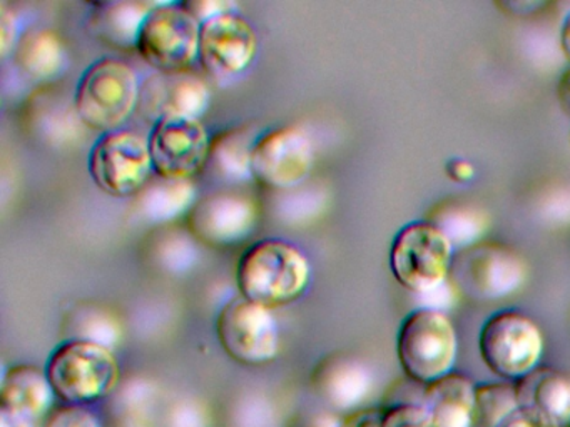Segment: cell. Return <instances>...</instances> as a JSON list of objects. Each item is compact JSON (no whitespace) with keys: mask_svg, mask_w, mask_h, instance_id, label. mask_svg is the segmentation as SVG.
<instances>
[{"mask_svg":"<svg viewBox=\"0 0 570 427\" xmlns=\"http://www.w3.org/2000/svg\"><path fill=\"white\" fill-rule=\"evenodd\" d=\"M312 264L302 249L282 239H265L245 250L236 269L239 296L268 309L295 302L308 289Z\"/></svg>","mask_w":570,"mask_h":427,"instance_id":"6da1fadb","label":"cell"},{"mask_svg":"<svg viewBox=\"0 0 570 427\" xmlns=\"http://www.w3.org/2000/svg\"><path fill=\"white\" fill-rule=\"evenodd\" d=\"M62 404L91 406L115 393L121 377L115 350L91 340L66 339L46 366Z\"/></svg>","mask_w":570,"mask_h":427,"instance_id":"7a4b0ae2","label":"cell"},{"mask_svg":"<svg viewBox=\"0 0 570 427\" xmlns=\"http://www.w3.org/2000/svg\"><path fill=\"white\" fill-rule=\"evenodd\" d=\"M138 73L129 63L119 59H101L92 63L75 93V109L82 126L96 132L109 133L138 110Z\"/></svg>","mask_w":570,"mask_h":427,"instance_id":"3957f363","label":"cell"},{"mask_svg":"<svg viewBox=\"0 0 570 427\" xmlns=\"http://www.w3.org/2000/svg\"><path fill=\"white\" fill-rule=\"evenodd\" d=\"M459 339L452 320L432 307H420L403 319L396 337V356L413 383L426 384L452 373Z\"/></svg>","mask_w":570,"mask_h":427,"instance_id":"277c9868","label":"cell"},{"mask_svg":"<svg viewBox=\"0 0 570 427\" xmlns=\"http://www.w3.org/2000/svg\"><path fill=\"white\" fill-rule=\"evenodd\" d=\"M452 240L435 224L413 220L396 232L390 249V267L400 286L410 292L432 294L449 280Z\"/></svg>","mask_w":570,"mask_h":427,"instance_id":"5b68a950","label":"cell"},{"mask_svg":"<svg viewBox=\"0 0 570 427\" xmlns=\"http://www.w3.org/2000/svg\"><path fill=\"white\" fill-rule=\"evenodd\" d=\"M479 350L483 364L495 376L515 383L539 367L543 354L542 330L519 310H499L483 322Z\"/></svg>","mask_w":570,"mask_h":427,"instance_id":"8992f818","label":"cell"},{"mask_svg":"<svg viewBox=\"0 0 570 427\" xmlns=\"http://www.w3.org/2000/svg\"><path fill=\"white\" fill-rule=\"evenodd\" d=\"M202 23L183 2H158L142 26L136 50L156 72H186L199 57Z\"/></svg>","mask_w":570,"mask_h":427,"instance_id":"52a82bcc","label":"cell"},{"mask_svg":"<svg viewBox=\"0 0 570 427\" xmlns=\"http://www.w3.org/2000/svg\"><path fill=\"white\" fill-rule=\"evenodd\" d=\"M525 274V264L515 250L497 242H475L453 256L449 280L473 299L497 300L515 292Z\"/></svg>","mask_w":570,"mask_h":427,"instance_id":"ba28073f","label":"cell"},{"mask_svg":"<svg viewBox=\"0 0 570 427\" xmlns=\"http://www.w3.org/2000/svg\"><path fill=\"white\" fill-rule=\"evenodd\" d=\"M216 336L223 350L245 366H265L279 354L278 320L275 312L243 296L226 302L216 317Z\"/></svg>","mask_w":570,"mask_h":427,"instance_id":"9c48e42d","label":"cell"},{"mask_svg":"<svg viewBox=\"0 0 570 427\" xmlns=\"http://www.w3.org/2000/svg\"><path fill=\"white\" fill-rule=\"evenodd\" d=\"M89 172L96 186L109 196L141 192L155 172L148 139L128 129L105 133L89 153Z\"/></svg>","mask_w":570,"mask_h":427,"instance_id":"30bf717a","label":"cell"},{"mask_svg":"<svg viewBox=\"0 0 570 427\" xmlns=\"http://www.w3.org/2000/svg\"><path fill=\"white\" fill-rule=\"evenodd\" d=\"M315 166L312 137L299 126L268 130L256 139L253 149V179L275 190L298 187Z\"/></svg>","mask_w":570,"mask_h":427,"instance_id":"8fae6325","label":"cell"},{"mask_svg":"<svg viewBox=\"0 0 570 427\" xmlns=\"http://www.w3.org/2000/svg\"><path fill=\"white\" fill-rule=\"evenodd\" d=\"M212 140L199 119H173L155 123L148 142L156 176L193 180L209 163Z\"/></svg>","mask_w":570,"mask_h":427,"instance_id":"7c38bea8","label":"cell"},{"mask_svg":"<svg viewBox=\"0 0 570 427\" xmlns=\"http://www.w3.org/2000/svg\"><path fill=\"white\" fill-rule=\"evenodd\" d=\"M258 52V36L238 12L222 13L202 23L199 62L216 79L245 72Z\"/></svg>","mask_w":570,"mask_h":427,"instance_id":"4fadbf2b","label":"cell"},{"mask_svg":"<svg viewBox=\"0 0 570 427\" xmlns=\"http://www.w3.org/2000/svg\"><path fill=\"white\" fill-rule=\"evenodd\" d=\"M208 83L189 72H155L139 89L138 112L146 120L199 119L208 109Z\"/></svg>","mask_w":570,"mask_h":427,"instance_id":"5bb4252c","label":"cell"},{"mask_svg":"<svg viewBox=\"0 0 570 427\" xmlns=\"http://www.w3.org/2000/svg\"><path fill=\"white\" fill-rule=\"evenodd\" d=\"M258 222L255 200L239 193H212L188 214L189 232L206 246L228 247L245 240Z\"/></svg>","mask_w":570,"mask_h":427,"instance_id":"9a60e30c","label":"cell"},{"mask_svg":"<svg viewBox=\"0 0 570 427\" xmlns=\"http://www.w3.org/2000/svg\"><path fill=\"white\" fill-rule=\"evenodd\" d=\"M316 394L333 409L353 413L370 396L373 376L362 360L345 354L326 357L313 370Z\"/></svg>","mask_w":570,"mask_h":427,"instance_id":"2e32d148","label":"cell"},{"mask_svg":"<svg viewBox=\"0 0 570 427\" xmlns=\"http://www.w3.org/2000/svg\"><path fill=\"white\" fill-rule=\"evenodd\" d=\"M58 399L46 369L31 364L9 367L0 384V409L22 414L38 423L55 409Z\"/></svg>","mask_w":570,"mask_h":427,"instance_id":"e0dca14e","label":"cell"},{"mask_svg":"<svg viewBox=\"0 0 570 427\" xmlns=\"http://www.w3.org/2000/svg\"><path fill=\"white\" fill-rule=\"evenodd\" d=\"M422 404L439 427H472L475 384L460 373H450L423 386Z\"/></svg>","mask_w":570,"mask_h":427,"instance_id":"ac0fdd59","label":"cell"},{"mask_svg":"<svg viewBox=\"0 0 570 427\" xmlns=\"http://www.w3.org/2000/svg\"><path fill=\"white\" fill-rule=\"evenodd\" d=\"M155 6L153 2L92 3L89 30L96 39L118 49L136 47L142 26Z\"/></svg>","mask_w":570,"mask_h":427,"instance_id":"d6986e66","label":"cell"},{"mask_svg":"<svg viewBox=\"0 0 570 427\" xmlns=\"http://www.w3.org/2000/svg\"><path fill=\"white\" fill-rule=\"evenodd\" d=\"M520 406H532L552 417L556 423L570 420V377L552 367H537L515 380Z\"/></svg>","mask_w":570,"mask_h":427,"instance_id":"ffe728a7","label":"cell"},{"mask_svg":"<svg viewBox=\"0 0 570 427\" xmlns=\"http://www.w3.org/2000/svg\"><path fill=\"white\" fill-rule=\"evenodd\" d=\"M138 196V210L149 222H169L189 214L198 202L193 180L153 176Z\"/></svg>","mask_w":570,"mask_h":427,"instance_id":"44dd1931","label":"cell"},{"mask_svg":"<svg viewBox=\"0 0 570 427\" xmlns=\"http://www.w3.org/2000/svg\"><path fill=\"white\" fill-rule=\"evenodd\" d=\"M19 69L35 80H49L65 69L68 53L58 32L51 29H31L21 33L14 49Z\"/></svg>","mask_w":570,"mask_h":427,"instance_id":"7402d4cb","label":"cell"},{"mask_svg":"<svg viewBox=\"0 0 570 427\" xmlns=\"http://www.w3.org/2000/svg\"><path fill=\"white\" fill-rule=\"evenodd\" d=\"M258 137L248 127H235L218 133L212 140L209 163L219 177L226 180L253 179L252 159Z\"/></svg>","mask_w":570,"mask_h":427,"instance_id":"603a6c76","label":"cell"},{"mask_svg":"<svg viewBox=\"0 0 570 427\" xmlns=\"http://www.w3.org/2000/svg\"><path fill=\"white\" fill-rule=\"evenodd\" d=\"M68 339L91 340L112 347L121 340L122 329L118 317L101 307H78L66 317Z\"/></svg>","mask_w":570,"mask_h":427,"instance_id":"cb8c5ba5","label":"cell"},{"mask_svg":"<svg viewBox=\"0 0 570 427\" xmlns=\"http://www.w3.org/2000/svg\"><path fill=\"white\" fill-rule=\"evenodd\" d=\"M519 406L515 383L497 380L475 384L472 427H497Z\"/></svg>","mask_w":570,"mask_h":427,"instance_id":"d4e9b609","label":"cell"},{"mask_svg":"<svg viewBox=\"0 0 570 427\" xmlns=\"http://www.w3.org/2000/svg\"><path fill=\"white\" fill-rule=\"evenodd\" d=\"M430 222L439 226L452 240L453 247L462 242L463 247L472 246L479 239L480 234L485 229V217L469 206H442L436 209L435 217Z\"/></svg>","mask_w":570,"mask_h":427,"instance_id":"484cf974","label":"cell"},{"mask_svg":"<svg viewBox=\"0 0 570 427\" xmlns=\"http://www.w3.org/2000/svg\"><path fill=\"white\" fill-rule=\"evenodd\" d=\"M383 427H439L422 403H396L383 407Z\"/></svg>","mask_w":570,"mask_h":427,"instance_id":"4316f807","label":"cell"},{"mask_svg":"<svg viewBox=\"0 0 570 427\" xmlns=\"http://www.w3.org/2000/svg\"><path fill=\"white\" fill-rule=\"evenodd\" d=\"M45 427H105V424L89 406L61 404L46 417Z\"/></svg>","mask_w":570,"mask_h":427,"instance_id":"83f0119b","label":"cell"},{"mask_svg":"<svg viewBox=\"0 0 570 427\" xmlns=\"http://www.w3.org/2000/svg\"><path fill=\"white\" fill-rule=\"evenodd\" d=\"M497 427H560V424L537 407L519 406Z\"/></svg>","mask_w":570,"mask_h":427,"instance_id":"f1b7e54d","label":"cell"},{"mask_svg":"<svg viewBox=\"0 0 570 427\" xmlns=\"http://www.w3.org/2000/svg\"><path fill=\"white\" fill-rule=\"evenodd\" d=\"M19 39V20L16 12H12L6 3L0 6V52L2 56H9L11 50L16 49Z\"/></svg>","mask_w":570,"mask_h":427,"instance_id":"f546056e","label":"cell"},{"mask_svg":"<svg viewBox=\"0 0 570 427\" xmlns=\"http://www.w3.org/2000/svg\"><path fill=\"white\" fill-rule=\"evenodd\" d=\"M183 6L199 20V23L213 19V17L222 16V13L236 12L238 6L235 2H222V0H188Z\"/></svg>","mask_w":570,"mask_h":427,"instance_id":"4dcf8cb0","label":"cell"},{"mask_svg":"<svg viewBox=\"0 0 570 427\" xmlns=\"http://www.w3.org/2000/svg\"><path fill=\"white\" fill-rule=\"evenodd\" d=\"M383 407H362L345 414L338 427H383Z\"/></svg>","mask_w":570,"mask_h":427,"instance_id":"1f68e13d","label":"cell"},{"mask_svg":"<svg viewBox=\"0 0 570 427\" xmlns=\"http://www.w3.org/2000/svg\"><path fill=\"white\" fill-rule=\"evenodd\" d=\"M446 176L455 182H469L475 176V169L472 163L463 159H452L445 166Z\"/></svg>","mask_w":570,"mask_h":427,"instance_id":"d6a6232c","label":"cell"},{"mask_svg":"<svg viewBox=\"0 0 570 427\" xmlns=\"http://www.w3.org/2000/svg\"><path fill=\"white\" fill-rule=\"evenodd\" d=\"M557 100H559L560 109L570 117V67L560 76L557 83Z\"/></svg>","mask_w":570,"mask_h":427,"instance_id":"836d02e7","label":"cell"},{"mask_svg":"<svg viewBox=\"0 0 570 427\" xmlns=\"http://www.w3.org/2000/svg\"><path fill=\"white\" fill-rule=\"evenodd\" d=\"M0 427H36V420L12 410L0 409Z\"/></svg>","mask_w":570,"mask_h":427,"instance_id":"e575fe53","label":"cell"},{"mask_svg":"<svg viewBox=\"0 0 570 427\" xmlns=\"http://www.w3.org/2000/svg\"><path fill=\"white\" fill-rule=\"evenodd\" d=\"M560 46H562L567 59L570 60V12L563 19L562 29H560Z\"/></svg>","mask_w":570,"mask_h":427,"instance_id":"d590c367","label":"cell"},{"mask_svg":"<svg viewBox=\"0 0 570 427\" xmlns=\"http://www.w3.org/2000/svg\"><path fill=\"white\" fill-rule=\"evenodd\" d=\"M569 427H570V420H569Z\"/></svg>","mask_w":570,"mask_h":427,"instance_id":"8d00e7d4","label":"cell"}]
</instances>
